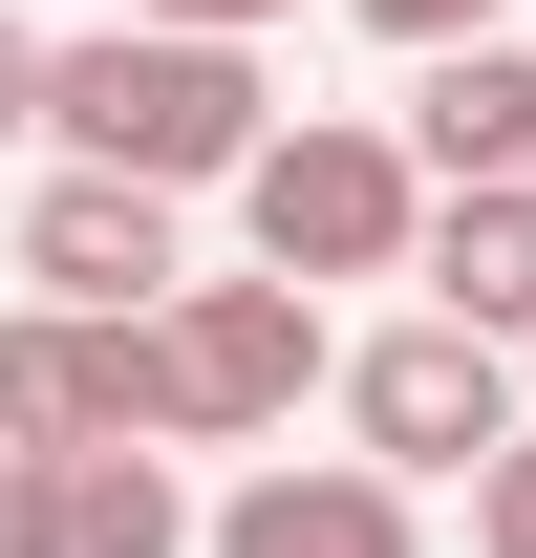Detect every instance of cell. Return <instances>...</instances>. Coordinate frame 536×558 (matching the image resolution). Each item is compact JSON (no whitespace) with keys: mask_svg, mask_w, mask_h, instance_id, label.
<instances>
[{"mask_svg":"<svg viewBox=\"0 0 536 558\" xmlns=\"http://www.w3.org/2000/svg\"><path fill=\"white\" fill-rule=\"evenodd\" d=\"M150 344H172V451L301 429V387H343V344H322V279H279V258L172 279V301H150Z\"/></svg>","mask_w":536,"mask_h":558,"instance_id":"3957f363","label":"cell"},{"mask_svg":"<svg viewBox=\"0 0 536 558\" xmlns=\"http://www.w3.org/2000/svg\"><path fill=\"white\" fill-rule=\"evenodd\" d=\"M407 150H429V194H472V172H536V44H429V86H407Z\"/></svg>","mask_w":536,"mask_h":558,"instance_id":"9c48e42d","label":"cell"},{"mask_svg":"<svg viewBox=\"0 0 536 558\" xmlns=\"http://www.w3.org/2000/svg\"><path fill=\"white\" fill-rule=\"evenodd\" d=\"M343 22H365V44H407V65H429V44H494V0H343Z\"/></svg>","mask_w":536,"mask_h":558,"instance_id":"7c38bea8","label":"cell"},{"mask_svg":"<svg viewBox=\"0 0 536 558\" xmlns=\"http://www.w3.org/2000/svg\"><path fill=\"white\" fill-rule=\"evenodd\" d=\"M215 558H429V537H407L387 451H279V473L215 494Z\"/></svg>","mask_w":536,"mask_h":558,"instance_id":"ba28073f","label":"cell"},{"mask_svg":"<svg viewBox=\"0 0 536 558\" xmlns=\"http://www.w3.org/2000/svg\"><path fill=\"white\" fill-rule=\"evenodd\" d=\"M86 429L172 451V344L108 301H0V451H86Z\"/></svg>","mask_w":536,"mask_h":558,"instance_id":"5b68a950","label":"cell"},{"mask_svg":"<svg viewBox=\"0 0 536 558\" xmlns=\"http://www.w3.org/2000/svg\"><path fill=\"white\" fill-rule=\"evenodd\" d=\"M0 558H215V515L150 429H86V451H0Z\"/></svg>","mask_w":536,"mask_h":558,"instance_id":"8992f818","label":"cell"},{"mask_svg":"<svg viewBox=\"0 0 536 558\" xmlns=\"http://www.w3.org/2000/svg\"><path fill=\"white\" fill-rule=\"evenodd\" d=\"M472 558H536V429L494 451V473H472Z\"/></svg>","mask_w":536,"mask_h":558,"instance_id":"8fae6325","label":"cell"},{"mask_svg":"<svg viewBox=\"0 0 536 558\" xmlns=\"http://www.w3.org/2000/svg\"><path fill=\"white\" fill-rule=\"evenodd\" d=\"M429 301L451 323H494V344H536V172H472V194H429Z\"/></svg>","mask_w":536,"mask_h":558,"instance_id":"30bf717a","label":"cell"},{"mask_svg":"<svg viewBox=\"0 0 536 558\" xmlns=\"http://www.w3.org/2000/svg\"><path fill=\"white\" fill-rule=\"evenodd\" d=\"M236 236H258L279 279H407L429 258V150L365 130V108H301V130L236 172Z\"/></svg>","mask_w":536,"mask_h":558,"instance_id":"7a4b0ae2","label":"cell"},{"mask_svg":"<svg viewBox=\"0 0 536 558\" xmlns=\"http://www.w3.org/2000/svg\"><path fill=\"white\" fill-rule=\"evenodd\" d=\"M150 22H236V44H258V22H279V0H150Z\"/></svg>","mask_w":536,"mask_h":558,"instance_id":"5bb4252c","label":"cell"},{"mask_svg":"<svg viewBox=\"0 0 536 558\" xmlns=\"http://www.w3.org/2000/svg\"><path fill=\"white\" fill-rule=\"evenodd\" d=\"M343 429H365L407 494H429V473H494V451L536 429V344H494V323L429 301V323H387V344H343Z\"/></svg>","mask_w":536,"mask_h":558,"instance_id":"277c9868","label":"cell"},{"mask_svg":"<svg viewBox=\"0 0 536 558\" xmlns=\"http://www.w3.org/2000/svg\"><path fill=\"white\" fill-rule=\"evenodd\" d=\"M172 215L194 194H150V172H44V194H22V301H108V323H150V301H172V279H194V236H172Z\"/></svg>","mask_w":536,"mask_h":558,"instance_id":"52a82bcc","label":"cell"},{"mask_svg":"<svg viewBox=\"0 0 536 558\" xmlns=\"http://www.w3.org/2000/svg\"><path fill=\"white\" fill-rule=\"evenodd\" d=\"M44 65H65V44H44V22H0V150L44 130Z\"/></svg>","mask_w":536,"mask_h":558,"instance_id":"4fadbf2b","label":"cell"},{"mask_svg":"<svg viewBox=\"0 0 536 558\" xmlns=\"http://www.w3.org/2000/svg\"><path fill=\"white\" fill-rule=\"evenodd\" d=\"M44 130L86 150V172H150V194H236L279 150V86H258V44L236 22H108V44H65L44 65Z\"/></svg>","mask_w":536,"mask_h":558,"instance_id":"6da1fadb","label":"cell"}]
</instances>
